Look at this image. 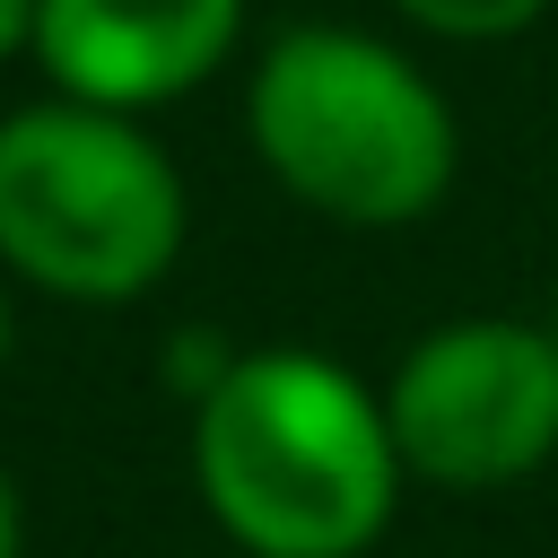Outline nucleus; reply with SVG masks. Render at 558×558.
Returning a JSON list of instances; mask_svg holds the SVG:
<instances>
[{
  "mask_svg": "<svg viewBox=\"0 0 558 558\" xmlns=\"http://www.w3.org/2000/svg\"><path fill=\"white\" fill-rule=\"evenodd\" d=\"M192 201L131 113L70 96L0 113V270L61 305H131L183 253Z\"/></svg>",
  "mask_w": 558,
  "mask_h": 558,
  "instance_id": "nucleus-3",
  "label": "nucleus"
},
{
  "mask_svg": "<svg viewBox=\"0 0 558 558\" xmlns=\"http://www.w3.org/2000/svg\"><path fill=\"white\" fill-rule=\"evenodd\" d=\"M384 427L427 488H506L558 453V331L523 314H462L401 349Z\"/></svg>",
  "mask_w": 558,
  "mask_h": 558,
  "instance_id": "nucleus-4",
  "label": "nucleus"
},
{
  "mask_svg": "<svg viewBox=\"0 0 558 558\" xmlns=\"http://www.w3.org/2000/svg\"><path fill=\"white\" fill-rule=\"evenodd\" d=\"M192 480L244 558H366L410 471L366 375L323 349H244L192 401Z\"/></svg>",
  "mask_w": 558,
  "mask_h": 558,
  "instance_id": "nucleus-1",
  "label": "nucleus"
},
{
  "mask_svg": "<svg viewBox=\"0 0 558 558\" xmlns=\"http://www.w3.org/2000/svg\"><path fill=\"white\" fill-rule=\"evenodd\" d=\"M17 549H26V514H17V480L0 462V558H17Z\"/></svg>",
  "mask_w": 558,
  "mask_h": 558,
  "instance_id": "nucleus-8",
  "label": "nucleus"
},
{
  "mask_svg": "<svg viewBox=\"0 0 558 558\" xmlns=\"http://www.w3.org/2000/svg\"><path fill=\"white\" fill-rule=\"evenodd\" d=\"M549 331H558V305H549Z\"/></svg>",
  "mask_w": 558,
  "mask_h": 558,
  "instance_id": "nucleus-10",
  "label": "nucleus"
},
{
  "mask_svg": "<svg viewBox=\"0 0 558 558\" xmlns=\"http://www.w3.org/2000/svg\"><path fill=\"white\" fill-rule=\"evenodd\" d=\"M9 349H17V296H9V270H0V375H9Z\"/></svg>",
  "mask_w": 558,
  "mask_h": 558,
  "instance_id": "nucleus-9",
  "label": "nucleus"
},
{
  "mask_svg": "<svg viewBox=\"0 0 558 558\" xmlns=\"http://www.w3.org/2000/svg\"><path fill=\"white\" fill-rule=\"evenodd\" d=\"M244 0H35V70L96 113H157L227 70Z\"/></svg>",
  "mask_w": 558,
  "mask_h": 558,
  "instance_id": "nucleus-5",
  "label": "nucleus"
},
{
  "mask_svg": "<svg viewBox=\"0 0 558 558\" xmlns=\"http://www.w3.org/2000/svg\"><path fill=\"white\" fill-rule=\"evenodd\" d=\"M35 52V0H0V61Z\"/></svg>",
  "mask_w": 558,
  "mask_h": 558,
  "instance_id": "nucleus-7",
  "label": "nucleus"
},
{
  "mask_svg": "<svg viewBox=\"0 0 558 558\" xmlns=\"http://www.w3.org/2000/svg\"><path fill=\"white\" fill-rule=\"evenodd\" d=\"M244 140L262 174L331 227H410L462 166L436 78L366 26H279L244 78Z\"/></svg>",
  "mask_w": 558,
  "mask_h": 558,
  "instance_id": "nucleus-2",
  "label": "nucleus"
},
{
  "mask_svg": "<svg viewBox=\"0 0 558 558\" xmlns=\"http://www.w3.org/2000/svg\"><path fill=\"white\" fill-rule=\"evenodd\" d=\"M392 17H410L418 35H445V44H506L523 35L549 0H384Z\"/></svg>",
  "mask_w": 558,
  "mask_h": 558,
  "instance_id": "nucleus-6",
  "label": "nucleus"
}]
</instances>
